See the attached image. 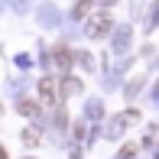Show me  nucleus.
Masks as SVG:
<instances>
[{
    "mask_svg": "<svg viewBox=\"0 0 159 159\" xmlns=\"http://www.w3.org/2000/svg\"><path fill=\"white\" fill-rule=\"evenodd\" d=\"M107 30H111V13L101 10V13H88V23H84V33L91 36V39H101Z\"/></svg>",
    "mask_w": 159,
    "mask_h": 159,
    "instance_id": "1",
    "label": "nucleus"
},
{
    "mask_svg": "<svg viewBox=\"0 0 159 159\" xmlns=\"http://www.w3.org/2000/svg\"><path fill=\"white\" fill-rule=\"evenodd\" d=\"M136 120H140V111H127V114H120V117L114 120L111 127H107V136H120V133H124V127H127V124H136Z\"/></svg>",
    "mask_w": 159,
    "mask_h": 159,
    "instance_id": "2",
    "label": "nucleus"
},
{
    "mask_svg": "<svg viewBox=\"0 0 159 159\" xmlns=\"http://www.w3.org/2000/svg\"><path fill=\"white\" fill-rule=\"evenodd\" d=\"M55 94H59V84H55V78H49V75H46V78L39 81V98L46 101V104H52Z\"/></svg>",
    "mask_w": 159,
    "mask_h": 159,
    "instance_id": "3",
    "label": "nucleus"
},
{
    "mask_svg": "<svg viewBox=\"0 0 159 159\" xmlns=\"http://www.w3.org/2000/svg\"><path fill=\"white\" fill-rule=\"evenodd\" d=\"M59 91L62 94H78V91H81V81H78V78H65L59 84Z\"/></svg>",
    "mask_w": 159,
    "mask_h": 159,
    "instance_id": "4",
    "label": "nucleus"
},
{
    "mask_svg": "<svg viewBox=\"0 0 159 159\" xmlns=\"http://www.w3.org/2000/svg\"><path fill=\"white\" fill-rule=\"evenodd\" d=\"M55 59H59V65H62V68H71V52L62 46V42L55 46Z\"/></svg>",
    "mask_w": 159,
    "mask_h": 159,
    "instance_id": "5",
    "label": "nucleus"
},
{
    "mask_svg": "<svg viewBox=\"0 0 159 159\" xmlns=\"http://www.w3.org/2000/svg\"><path fill=\"white\" fill-rule=\"evenodd\" d=\"M20 114H26V117H36V114H39V104H36V101H20Z\"/></svg>",
    "mask_w": 159,
    "mask_h": 159,
    "instance_id": "6",
    "label": "nucleus"
},
{
    "mask_svg": "<svg viewBox=\"0 0 159 159\" xmlns=\"http://www.w3.org/2000/svg\"><path fill=\"white\" fill-rule=\"evenodd\" d=\"M23 143H26V146H39V130H36V127H26L23 130Z\"/></svg>",
    "mask_w": 159,
    "mask_h": 159,
    "instance_id": "7",
    "label": "nucleus"
},
{
    "mask_svg": "<svg viewBox=\"0 0 159 159\" xmlns=\"http://www.w3.org/2000/svg\"><path fill=\"white\" fill-rule=\"evenodd\" d=\"M88 10H91V0H78V3H75V16H78V20L88 16Z\"/></svg>",
    "mask_w": 159,
    "mask_h": 159,
    "instance_id": "8",
    "label": "nucleus"
},
{
    "mask_svg": "<svg viewBox=\"0 0 159 159\" xmlns=\"http://www.w3.org/2000/svg\"><path fill=\"white\" fill-rule=\"evenodd\" d=\"M0 159H7V149H3V146H0Z\"/></svg>",
    "mask_w": 159,
    "mask_h": 159,
    "instance_id": "9",
    "label": "nucleus"
},
{
    "mask_svg": "<svg viewBox=\"0 0 159 159\" xmlns=\"http://www.w3.org/2000/svg\"><path fill=\"white\" fill-rule=\"evenodd\" d=\"M0 114H3V104H0Z\"/></svg>",
    "mask_w": 159,
    "mask_h": 159,
    "instance_id": "10",
    "label": "nucleus"
}]
</instances>
